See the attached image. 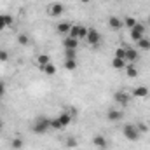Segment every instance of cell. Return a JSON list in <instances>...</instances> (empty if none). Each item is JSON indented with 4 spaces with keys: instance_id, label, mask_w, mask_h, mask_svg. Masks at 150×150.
Instances as JSON below:
<instances>
[{
    "instance_id": "obj_24",
    "label": "cell",
    "mask_w": 150,
    "mask_h": 150,
    "mask_svg": "<svg viewBox=\"0 0 150 150\" xmlns=\"http://www.w3.org/2000/svg\"><path fill=\"white\" fill-rule=\"evenodd\" d=\"M28 42H30V38H28L26 33H19L18 35V44L19 45H28Z\"/></svg>"
},
{
    "instance_id": "obj_12",
    "label": "cell",
    "mask_w": 150,
    "mask_h": 150,
    "mask_svg": "<svg viewBox=\"0 0 150 150\" xmlns=\"http://www.w3.org/2000/svg\"><path fill=\"white\" fill-rule=\"evenodd\" d=\"M133 98H147L149 96V87L147 86H138V87H134L133 89Z\"/></svg>"
},
{
    "instance_id": "obj_16",
    "label": "cell",
    "mask_w": 150,
    "mask_h": 150,
    "mask_svg": "<svg viewBox=\"0 0 150 150\" xmlns=\"http://www.w3.org/2000/svg\"><path fill=\"white\" fill-rule=\"evenodd\" d=\"M126 75L127 77H138V70H136V67H134V63H127L126 65Z\"/></svg>"
},
{
    "instance_id": "obj_18",
    "label": "cell",
    "mask_w": 150,
    "mask_h": 150,
    "mask_svg": "<svg viewBox=\"0 0 150 150\" xmlns=\"http://www.w3.org/2000/svg\"><path fill=\"white\" fill-rule=\"evenodd\" d=\"M70 28H72V25L70 23H59L58 25V33H63V35H68L70 33Z\"/></svg>"
},
{
    "instance_id": "obj_8",
    "label": "cell",
    "mask_w": 150,
    "mask_h": 150,
    "mask_svg": "<svg viewBox=\"0 0 150 150\" xmlns=\"http://www.w3.org/2000/svg\"><path fill=\"white\" fill-rule=\"evenodd\" d=\"M129 35H131V40L138 42L140 38H143V37H145V26H143L142 23H138L136 26H133V28L129 30Z\"/></svg>"
},
{
    "instance_id": "obj_14",
    "label": "cell",
    "mask_w": 150,
    "mask_h": 150,
    "mask_svg": "<svg viewBox=\"0 0 150 150\" xmlns=\"http://www.w3.org/2000/svg\"><path fill=\"white\" fill-rule=\"evenodd\" d=\"M51 63V58H49V54H38L37 56V65H38V68L42 70L44 67H47Z\"/></svg>"
},
{
    "instance_id": "obj_5",
    "label": "cell",
    "mask_w": 150,
    "mask_h": 150,
    "mask_svg": "<svg viewBox=\"0 0 150 150\" xmlns=\"http://www.w3.org/2000/svg\"><path fill=\"white\" fill-rule=\"evenodd\" d=\"M63 12H65V5H63L61 2H52V4L47 5V14H49L51 18H58V16H61Z\"/></svg>"
},
{
    "instance_id": "obj_9",
    "label": "cell",
    "mask_w": 150,
    "mask_h": 150,
    "mask_svg": "<svg viewBox=\"0 0 150 150\" xmlns=\"http://www.w3.org/2000/svg\"><path fill=\"white\" fill-rule=\"evenodd\" d=\"M138 58H140L138 49H134V47H127V45H126V56H124L126 63H136Z\"/></svg>"
},
{
    "instance_id": "obj_13",
    "label": "cell",
    "mask_w": 150,
    "mask_h": 150,
    "mask_svg": "<svg viewBox=\"0 0 150 150\" xmlns=\"http://www.w3.org/2000/svg\"><path fill=\"white\" fill-rule=\"evenodd\" d=\"M108 26H110L112 30H120V28L124 26V19H120V18H117V16H110V18H108Z\"/></svg>"
},
{
    "instance_id": "obj_6",
    "label": "cell",
    "mask_w": 150,
    "mask_h": 150,
    "mask_svg": "<svg viewBox=\"0 0 150 150\" xmlns=\"http://www.w3.org/2000/svg\"><path fill=\"white\" fill-rule=\"evenodd\" d=\"M86 42L89 44V45H98L100 42H101V33L96 30V28H89L87 30V35H86Z\"/></svg>"
},
{
    "instance_id": "obj_21",
    "label": "cell",
    "mask_w": 150,
    "mask_h": 150,
    "mask_svg": "<svg viewBox=\"0 0 150 150\" xmlns=\"http://www.w3.org/2000/svg\"><path fill=\"white\" fill-rule=\"evenodd\" d=\"M136 25H138L136 18H133V16H127V18H124V26H127L129 30H131L133 26H136Z\"/></svg>"
},
{
    "instance_id": "obj_3",
    "label": "cell",
    "mask_w": 150,
    "mask_h": 150,
    "mask_svg": "<svg viewBox=\"0 0 150 150\" xmlns=\"http://www.w3.org/2000/svg\"><path fill=\"white\" fill-rule=\"evenodd\" d=\"M122 134H124V138L129 140V142H138L140 136H142V133L138 131L136 124H126V126L122 127Z\"/></svg>"
},
{
    "instance_id": "obj_28",
    "label": "cell",
    "mask_w": 150,
    "mask_h": 150,
    "mask_svg": "<svg viewBox=\"0 0 150 150\" xmlns=\"http://www.w3.org/2000/svg\"><path fill=\"white\" fill-rule=\"evenodd\" d=\"M136 127H138V131H140L142 134H143V133H149V126H147L145 122H138V124H136Z\"/></svg>"
},
{
    "instance_id": "obj_32",
    "label": "cell",
    "mask_w": 150,
    "mask_h": 150,
    "mask_svg": "<svg viewBox=\"0 0 150 150\" xmlns=\"http://www.w3.org/2000/svg\"><path fill=\"white\" fill-rule=\"evenodd\" d=\"M80 2H82V4H89L91 0H80Z\"/></svg>"
},
{
    "instance_id": "obj_26",
    "label": "cell",
    "mask_w": 150,
    "mask_h": 150,
    "mask_svg": "<svg viewBox=\"0 0 150 150\" xmlns=\"http://www.w3.org/2000/svg\"><path fill=\"white\" fill-rule=\"evenodd\" d=\"M11 147H12V149H14V150H19V149H21V147H23V140L16 136V138H14V140L11 142Z\"/></svg>"
},
{
    "instance_id": "obj_25",
    "label": "cell",
    "mask_w": 150,
    "mask_h": 150,
    "mask_svg": "<svg viewBox=\"0 0 150 150\" xmlns=\"http://www.w3.org/2000/svg\"><path fill=\"white\" fill-rule=\"evenodd\" d=\"M65 58L67 59H77V49H65Z\"/></svg>"
},
{
    "instance_id": "obj_23",
    "label": "cell",
    "mask_w": 150,
    "mask_h": 150,
    "mask_svg": "<svg viewBox=\"0 0 150 150\" xmlns=\"http://www.w3.org/2000/svg\"><path fill=\"white\" fill-rule=\"evenodd\" d=\"M65 145H67L68 149H75V147L79 145V140H77L75 136H68V138H67V142H65Z\"/></svg>"
},
{
    "instance_id": "obj_4",
    "label": "cell",
    "mask_w": 150,
    "mask_h": 150,
    "mask_svg": "<svg viewBox=\"0 0 150 150\" xmlns=\"http://www.w3.org/2000/svg\"><path fill=\"white\" fill-rule=\"evenodd\" d=\"M87 30L89 28H86L84 25H72V28H70V33L67 35V37H74V38H86L87 35Z\"/></svg>"
},
{
    "instance_id": "obj_31",
    "label": "cell",
    "mask_w": 150,
    "mask_h": 150,
    "mask_svg": "<svg viewBox=\"0 0 150 150\" xmlns=\"http://www.w3.org/2000/svg\"><path fill=\"white\" fill-rule=\"evenodd\" d=\"M4 96H5V84L0 80V100H2Z\"/></svg>"
},
{
    "instance_id": "obj_17",
    "label": "cell",
    "mask_w": 150,
    "mask_h": 150,
    "mask_svg": "<svg viewBox=\"0 0 150 150\" xmlns=\"http://www.w3.org/2000/svg\"><path fill=\"white\" fill-rule=\"evenodd\" d=\"M126 65H127V63H126L124 59H120V58H115V56H113L112 67L115 68V70H122V68H126Z\"/></svg>"
},
{
    "instance_id": "obj_11",
    "label": "cell",
    "mask_w": 150,
    "mask_h": 150,
    "mask_svg": "<svg viewBox=\"0 0 150 150\" xmlns=\"http://www.w3.org/2000/svg\"><path fill=\"white\" fill-rule=\"evenodd\" d=\"M122 117H124V112H122V110H117V108H110V110L107 112V119H108L110 122H119Z\"/></svg>"
},
{
    "instance_id": "obj_1",
    "label": "cell",
    "mask_w": 150,
    "mask_h": 150,
    "mask_svg": "<svg viewBox=\"0 0 150 150\" xmlns=\"http://www.w3.org/2000/svg\"><path fill=\"white\" fill-rule=\"evenodd\" d=\"M75 115H77V112H74V110H70V112H61L58 117L51 119V129H63V127H67V126L75 119Z\"/></svg>"
},
{
    "instance_id": "obj_33",
    "label": "cell",
    "mask_w": 150,
    "mask_h": 150,
    "mask_svg": "<svg viewBox=\"0 0 150 150\" xmlns=\"http://www.w3.org/2000/svg\"><path fill=\"white\" fill-rule=\"evenodd\" d=\"M149 25H150V19H149Z\"/></svg>"
},
{
    "instance_id": "obj_34",
    "label": "cell",
    "mask_w": 150,
    "mask_h": 150,
    "mask_svg": "<svg viewBox=\"0 0 150 150\" xmlns=\"http://www.w3.org/2000/svg\"><path fill=\"white\" fill-rule=\"evenodd\" d=\"M149 19H150V18H149Z\"/></svg>"
},
{
    "instance_id": "obj_15",
    "label": "cell",
    "mask_w": 150,
    "mask_h": 150,
    "mask_svg": "<svg viewBox=\"0 0 150 150\" xmlns=\"http://www.w3.org/2000/svg\"><path fill=\"white\" fill-rule=\"evenodd\" d=\"M63 45H65V49H77L79 47V40L74 37H67L63 40Z\"/></svg>"
},
{
    "instance_id": "obj_2",
    "label": "cell",
    "mask_w": 150,
    "mask_h": 150,
    "mask_svg": "<svg viewBox=\"0 0 150 150\" xmlns=\"http://www.w3.org/2000/svg\"><path fill=\"white\" fill-rule=\"evenodd\" d=\"M33 133L35 134H45L49 129H51V119L45 117V115H38L33 122Z\"/></svg>"
},
{
    "instance_id": "obj_7",
    "label": "cell",
    "mask_w": 150,
    "mask_h": 150,
    "mask_svg": "<svg viewBox=\"0 0 150 150\" xmlns=\"http://www.w3.org/2000/svg\"><path fill=\"white\" fill-rule=\"evenodd\" d=\"M113 100H115L120 107H127V105L131 103V94L126 93V91H117V93L113 94Z\"/></svg>"
},
{
    "instance_id": "obj_30",
    "label": "cell",
    "mask_w": 150,
    "mask_h": 150,
    "mask_svg": "<svg viewBox=\"0 0 150 150\" xmlns=\"http://www.w3.org/2000/svg\"><path fill=\"white\" fill-rule=\"evenodd\" d=\"M7 59H9V52L0 49V61H7Z\"/></svg>"
},
{
    "instance_id": "obj_19",
    "label": "cell",
    "mask_w": 150,
    "mask_h": 150,
    "mask_svg": "<svg viewBox=\"0 0 150 150\" xmlns=\"http://www.w3.org/2000/svg\"><path fill=\"white\" fill-rule=\"evenodd\" d=\"M136 44H138V47H140L142 51H150V38L143 37V38H140Z\"/></svg>"
},
{
    "instance_id": "obj_29",
    "label": "cell",
    "mask_w": 150,
    "mask_h": 150,
    "mask_svg": "<svg viewBox=\"0 0 150 150\" xmlns=\"http://www.w3.org/2000/svg\"><path fill=\"white\" fill-rule=\"evenodd\" d=\"M7 28V21H5V14H0V32H4Z\"/></svg>"
},
{
    "instance_id": "obj_27",
    "label": "cell",
    "mask_w": 150,
    "mask_h": 150,
    "mask_svg": "<svg viewBox=\"0 0 150 150\" xmlns=\"http://www.w3.org/2000/svg\"><path fill=\"white\" fill-rule=\"evenodd\" d=\"M124 56H126V45H124V47H117V49H115V58L124 59ZM124 61H126V59H124Z\"/></svg>"
},
{
    "instance_id": "obj_22",
    "label": "cell",
    "mask_w": 150,
    "mask_h": 150,
    "mask_svg": "<svg viewBox=\"0 0 150 150\" xmlns=\"http://www.w3.org/2000/svg\"><path fill=\"white\" fill-rule=\"evenodd\" d=\"M65 68L68 72H75L77 68V59H65Z\"/></svg>"
},
{
    "instance_id": "obj_20",
    "label": "cell",
    "mask_w": 150,
    "mask_h": 150,
    "mask_svg": "<svg viewBox=\"0 0 150 150\" xmlns=\"http://www.w3.org/2000/svg\"><path fill=\"white\" fill-rule=\"evenodd\" d=\"M42 72H44L45 75H49V77H54V75H56V72H58V68H56L52 63H49L47 67H44V68H42Z\"/></svg>"
},
{
    "instance_id": "obj_10",
    "label": "cell",
    "mask_w": 150,
    "mask_h": 150,
    "mask_svg": "<svg viewBox=\"0 0 150 150\" xmlns=\"http://www.w3.org/2000/svg\"><path fill=\"white\" fill-rule=\"evenodd\" d=\"M93 145L100 150H105L108 147V142H107V138H105L103 134H96V136L93 138Z\"/></svg>"
}]
</instances>
